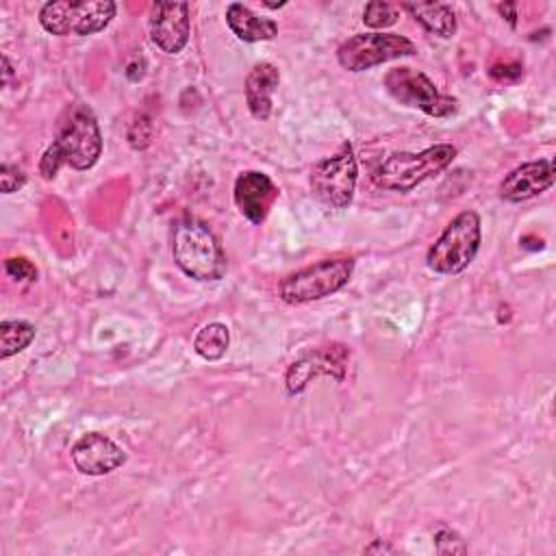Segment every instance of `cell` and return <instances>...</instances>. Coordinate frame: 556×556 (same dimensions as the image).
<instances>
[{"instance_id": "obj_21", "label": "cell", "mask_w": 556, "mask_h": 556, "mask_svg": "<svg viewBox=\"0 0 556 556\" xmlns=\"http://www.w3.org/2000/svg\"><path fill=\"white\" fill-rule=\"evenodd\" d=\"M434 547L439 554H465L467 545L452 528H439L434 532Z\"/></svg>"}, {"instance_id": "obj_15", "label": "cell", "mask_w": 556, "mask_h": 556, "mask_svg": "<svg viewBox=\"0 0 556 556\" xmlns=\"http://www.w3.org/2000/svg\"><path fill=\"white\" fill-rule=\"evenodd\" d=\"M280 85V72L274 63L261 61L245 76V104L254 119L265 122L274 109V91Z\"/></svg>"}, {"instance_id": "obj_20", "label": "cell", "mask_w": 556, "mask_h": 556, "mask_svg": "<svg viewBox=\"0 0 556 556\" xmlns=\"http://www.w3.org/2000/svg\"><path fill=\"white\" fill-rule=\"evenodd\" d=\"M397 17H400L397 9H393L389 2H382V0L367 2L363 9V24L376 33H382V28L393 26Z\"/></svg>"}, {"instance_id": "obj_18", "label": "cell", "mask_w": 556, "mask_h": 556, "mask_svg": "<svg viewBox=\"0 0 556 556\" xmlns=\"http://www.w3.org/2000/svg\"><path fill=\"white\" fill-rule=\"evenodd\" d=\"M230 345V330L222 321L204 324L193 337V350L204 361H219Z\"/></svg>"}, {"instance_id": "obj_16", "label": "cell", "mask_w": 556, "mask_h": 556, "mask_svg": "<svg viewBox=\"0 0 556 556\" xmlns=\"http://www.w3.org/2000/svg\"><path fill=\"white\" fill-rule=\"evenodd\" d=\"M226 24L232 35L245 43L269 41L278 35V24L271 17H261L241 2H230L226 7Z\"/></svg>"}, {"instance_id": "obj_4", "label": "cell", "mask_w": 556, "mask_h": 556, "mask_svg": "<svg viewBox=\"0 0 556 556\" xmlns=\"http://www.w3.org/2000/svg\"><path fill=\"white\" fill-rule=\"evenodd\" d=\"M482 243V224L476 211H460L443 228L439 239L430 245L426 254V265L443 276H454L465 271Z\"/></svg>"}, {"instance_id": "obj_7", "label": "cell", "mask_w": 556, "mask_h": 556, "mask_svg": "<svg viewBox=\"0 0 556 556\" xmlns=\"http://www.w3.org/2000/svg\"><path fill=\"white\" fill-rule=\"evenodd\" d=\"M356 178H358V165L352 150V143H341L339 152L321 159L313 165L308 185L311 193L328 208L341 211L348 208L354 200L356 191Z\"/></svg>"}, {"instance_id": "obj_29", "label": "cell", "mask_w": 556, "mask_h": 556, "mask_svg": "<svg viewBox=\"0 0 556 556\" xmlns=\"http://www.w3.org/2000/svg\"><path fill=\"white\" fill-rule=\"evenodd\" d=\"M267 9H280V7H285L287 2H263Z\"/></svg>"}, {"instance_id": "obj_27", "label": "cell", "mask_w": 556, "mask_h": 556, "mask_svg": "<svg viewBox=\"0 0 556 556\" xmlns=\"http://www.w3.org/2000/svg\"><path fill=\"white\" fill-rule=\"evenodd\" d=\"M365 552H393V547L391 545H387V543H382V539H376L369 547H365Z\"/></svg>"}, {"instance_id": "obj_28", "label": "cell", "mask_w": 556, "mask_h": 556, "mask_svg": "<svg viewBox=\"0 0 556 556\" xmlns=\"http://www.w3.org/2000/svg\"><path fill=\"white\" fill-rule=\"evenodd\" d=\"M9 76H11V63H9V56L2 54V85L9 83Z\"/></svg>"}, {"instance_id": "obj_6", "label": "cell", "mask_w": 556, "mask_h": 556, "mask_svg": "<svg viewBox=\"0 0 556 556\" xmlns=\"http://www.w3.org/2000/svg\"><path fill=\"white\" fill-rule=\"evenodd\" d=\"M115 13L111 0H52L39 9V24L56 37H89L104 30Z\"/></svg>"}, {"instance_id": "obj_19", "label": "cell", "mask_w": 556, "mask_h": 556, "mask_svg": "<svg viewBox=\"0 0 556 556\" xmlns=\"http://www.w3.org/2000/svg\"><path fill=\"white\" fill-rule=\"evenodd\" d=\"M37 334V328L24 319H4L0 324V358L7 361L26 350Z\"/></svg>"}, {"instance_id": "obj_9", "label": "cell", "mask_w": 556, "mask_h": 556, "mask_svg": "<svg viewBox=\"0 0 556 556\" xmlns=\"http://www.w3.org/2000/svg\"><path fill=\"white\" fill-rule=\"evenodd\" d=\"M384 87L393 100L404 106L419 109L430 117L443 119L454 115L458 109V100L441 93L439 87L421 70H413L406 65L393 67L384 76Z\"/></svg>"}, {"instance_id": "obj_23", "label": "cell", "mask_w": 556, "mask_h": 556, "mask_svg": "<svg viewBox=\"0 0 556 556\" xmlns=\"http://www.w3.org/2000/svg\"><path fill=\"white\" fill-rule=\"evenodd\" d=\"M26 185V174L22 167L11 165V163H2L0 165V189L2 193H15Z\"/></svg>"}, {"instance_id": "obj_3", "label": "cell", "mask_w": 556, "mask_h": 556, "mask_svg": "<svg viewBox=\"0 0 556 556\" xmlns=\"http://www.w3.org/2000/svg\"><path fill=\"white\" fill-rule=\"evenodd\" d=\"M456 159L452 143H434L419 152H393L371 174L376 187L408 193L417 185L439 176Z\"/></svg>"}, {"instance_id": "obj_26", "label": "cell", "mask_w": 556, "mask_h": 556, "mask_svg": "<svg viewBox=\"0 0 556 556\" xmlns=\"http://www.w3.org/2000/svg\"><path fill=\"white\" fill-rule=\"evenodd\" d=\"M497 11L506 17V22L515 28L517 26V4L515 2H506V4H497Z\"/></svg>"}, {"instance_id": "obj_17", "label": "cell", "mask_w": 556, "mask_h": 556, "mask_svg": "<svg viewBox=\"0 0 556 556\" xmlns=\"http://www.w3.org/2000/svg\"><path fill=\"white\" fill-rule=\"evenodd\" d=\"M402 9L430 35L450 39L456 33V13L445 2H404Z\"/></svg>"}, {"instance_id": "obj_14", "label": "cell", "mask_w": 556, "mask_h": 556, "mask_svg": "<svg viewBox=\"0 0 556 556\" xmlns=\"http://www.w3.org/2000/svg\"><path fill=\"white\" fill-rule=\"evenodd\" d=\"M554 161L552 159H539L521 163L519 167L510 169L504 180L497 187V193L502 200L519 204L526 200H532L547 191L554 185Z\"/></svg>"}, {"instance_id": "obj_25", "label": "cell", "mask_w": 556, "mask_h": 556, "mask_svg": "<svg viewBox=\"0 0 556 556\" xmlns=\"http://www.w3.org/2000/svg\"><path fill=\"white\" fill-rule=\"evenodd\" d=\"M489 76L497 83H517L523 76L521 63H495L489 67Z\"/></svg>"}, {"instance_id": "obj_8", "label": "cell", "mask_w": 556, "mask_h": 556, "mask_svg": "<svg viewBox=\"0 0 556 556\" xmlns=\"http://www.w3.org/2000/svg\"><path fill=\"white\" fill-rule=\"evenodd\" d=\"M415 41L397 33H356L337 48V61L348 72H365L387 61L413 56Z\"/></svg>"}, {"instance_id": "obj_12", "label": "cell", "mask_w": 556, "mask_h": 556, "mask_svg": "<svg viewBox=\"0 0 556 556\" xmlns=\"http://www.w3.org/2000/svg\"><path fill=\"white\" fill-rule=\"evenodd\" d=\"M232 198H235V204L239 208V213L254 226H261L276 198H278V187L274 185V180L258 172V169H248V172H241L235 180V187H232Z\"/></svg>"}, {"instance_id": "obj_10", "label": "cell", "mask_w": 556, "mask_h": 556, "mask_svg": "<svg viewBox=\"0 0 556 556\" xmlns=\"http://www.w3.org/2000/svg\"><path fill=\"white\" fill-rule=\"evenodd\" d=\"M350 361V350L341 343L321 345L317 350H311L302 354L298 361H293L285 374V389L287 395H300L308 382L317 376H330L337 382L345 378Z\"/></svg>"}, {"instance_id": "obj_1", "label": "cell", "mask_w": 556, "mask_h": 556, "mask_svg": "<svg viewBox=\"0 0 556 556\" xmlns=\"http://www.w3.org/2000/svg\"><path fill=\"white\" fill-rule=\"evenodd\" d=\"M102 154V132L93 111L87 104H72L56 126L52 143L39 161V174L52 180L63 165L76 172L91 169Z\"/></svg>"}, {"instance_id": "obj_5", "label": "cell", "mask_w": 556, "mask_h": 556, "mask_svg": "<svg viewBox=\"0 0 556 556\" xmlns=\"http://www.w3.org/2000/svg\"><path fill=\"white\" fill-rule=\"evenodd\" d=\"M352 271L354 258L350 256L321 258L308 267L287 274L278 285V295L291 306L324 300L341 291L350 282Z\"/></svg>"}, {"instance_id": "obj_24", "label": "cell", "mask_w": 556, "mask_h": 556, "mask_svg": "<svg viewBox=\"0 0 556 556\" xmlns=\"http://www.w3.org/2000/svg\"><path fill=\"white\" fill-rule=\"evenodd\" d=\"M150 139H152V122H150V117L139 115L128 128V143L135 150H141L150 143Z\"/></svg>"}, {"instance_id": "obj_11", "label": "cell", "mask_w": 556, "mask_h": 556, "mask_svg": "<svg viewBox=\"0 0 556 556\" xmlns=\"http://www.w3.org/2000/svg\"><path fill=\"white\" fill-rule=\"evenodd\" d=\"M150 39L165 54H178L189 41L191 17L187 2H154L150 7Z\"/></svg>"}, {"instance_id": "obj_13", "label": "cell", "mask_w": 556, "mask_h": 556, "mask_svg": "<svg viewBox=\"0 0 556 556\" xmlns=\"http://www.w3.org/2000/svg\"><path fill=\"white\" fill-rule=\"evenodd\" d=\"M70 454L74 467L85 476H106L126 463V452L100 432L83 434Z\"/></svg>"}, {"instance_id": "obj_22", "label": "cell", "mask_w": 556, "mask_h": 556, "mask_svg": "<svg viewBox=\"0 0 556 556\" xmlns=\"http://www.w3.org/2000/svg\"><path fill=\"white\" fill-rule=\"evenodd\" d=\"M4 271L20 282H33L37 278V267L24 256H11L4 261Z\"/></svg>"}, {"instance_id": "obj_2", "label": "cell", "mask_w": 556, "mask_h": 556, "mask_svg": "<svg viewBox=\"0 0 556 556\" xmlns=\"http://www.w3.org/2000/svg\"><path fill=\"white\" fill-rule=\"evenodd\" d=\"M172 258L185 276L198 282L222 280L228 269L226 254L213 230L191 215L172 224Z\"/></svg>"}]
</instances>
